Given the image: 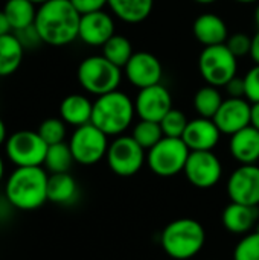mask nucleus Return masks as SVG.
I'll list each match as a JSON object with an SVG mask.
<instances>
[{
  "mask_svg": "<svg viewBox=\"0 0 259 260\" xmlns=\"http://www.w3.org/2000/svg\"><path fill=\"white\" fill-rule=\"evenodd\" d=\"M3 177H5V161H3V158L0 155V183L3 180Z\"/></svg>",
  "mask_w": 259,
  "mask_h": 260,
  "instance_id": "42",
  "label": "nucleus"
},
{
  "mask_svg": "<svg viewBox=\"0 0 259 260\" xmlns=\"http://www.w3.org/2000/svg\"><path fill=\"white\" fill-rule=\"evenodd\" d=\"M237 3H243V5H250V3H256L258 0H234Z\"/></svg>",
  "mask_w": 259,
  "mask_h": 260,
  "instance_id": "44",
  "label": "nucleus"
},
{
  "mask_svg": "<svg viewBox=\"0 0 259 260\" xmlns=\"http://www.w3.org/2000/svg\"><path fill=\"white\" fill-rule=\"evenodd\" d=\"M105 158L113 174L133 177L145 163V149L131 136H118L108 145Z\"/></svg>",
  "mask_w": 259,
  "mask_h": 260,
  "instance_id": "10",
  "label": "nucleus"
},
{
  "mask_svg": "<svg viewBox=\"0 0 259 260\" xmlns=\"http://www.w3.org/2000/svg\"><path fill=\"white\" fill-rule=\"evenodd\" d=\"M192 34L195 40L205 47L224 44L229 38V29L226 21L221 17L211 12L202 14L194 20Z\"/></svg>",
  "mask_w": 259,
  "mask_h": 260,
  "instance_id": "18",
  "label": "nucleus"
},
{
  "mask_svg": "<svg viewBox=\"0 0 259 260\" xmlns=\"http://www.w3.org/2000/svg\"><path fill=\"white\" fill-rule=\"evenodd\" d=\"M183 172L197 189H211L220 181L223 166L212 151H191Z\"/></svg>",
  "mask_w": 259,
  "mask_h": 260,
  "instance_id": "11",
  "label": "nucleus"
},
{
  "mask_svg": "<svg viewBox=\"0 0 259 260\" xmlns=\"http://www.w3.org/2000/svg\"><path fill=\"white\" fill-rule=\"evenodd\" d=\"M114 35V20L113 17L102 11L90 12L81 15L78 38L89 46H104Z\"/></svg>",
  "mask_w": 259,
  "mask_h": 260,
  "instance_id": "16",
  "label": "nucleus"
},
{
  "mask_svg": "<svg viewBox=\"0 0 259 260\" xmlns=\"http://www.w3.org/2000/svg\"><path fill=\"white\" fill-rule=\"evenodd\" d=\"M5 2H8V0H5Z\"/></svg>",
  "mask_w": 259,
  "mask_h": 260,
  "instance_id": "47",
  "label": "nucleus"
},
{
  "mask_svg": "<svg viewBox=\"0 0 259 260\" xmlns=\"http://www.w3.org/2000/svg\"><path fill=\"white\" fill-rule=\"evenodd\" d=\"M250 125L259 131V102L252 104V114H250Z\"/></svg>",
  "mask_w": 259,
  "mask_h": 260,
  "instance_id": "40",
  "label": "nucleus"
},
{
  "mask_svg": "<svg viewBox=\"0 0 259 260\" xmlns=\"http://www.w3.org/2000/svg\"><path fill=\"white\" fill-rule=\"evenodd\" d=\"M191 151L182 139L163 137L148 151V166L159 177H174L183 172Z\"/></svg>",
  "mask_w": 259,
  "mask_h": 260,
  "instance_id": "8",
  "label": "nucleus"
},
{
  "mask_svg": "<svg viewBox=\"0 0 259 260\" xmlns=\"http://www.w3.org/2000/svg\"><path fill=\"white\" fill-rule=\"evenodd\" d=\"M81 14L70 0H49L37 8L34 26L44 44L61 47L78 38Z\"/></svg>",
  "mask_w": 259,
  "mask_h": 260,
  "instance_id": "1",
  "label": "nucleus"
},
{
  "mask_svg": "<svg viewBox=\"0 0 259 260\" xmlns=\"http://www.w3.org/2000/svg\"><path fill=\"white\" fill-rule=\"evenodd\" d=\"M134 108H136V114L142 120H151L160 123V120L166 116V113L172 110V96L169 90L162 84L140 88L134 101Z\"/></svg>",
  "mask_w": 259,
  "mask_h": 260,
  "instance_id": "13",
  "label": "nucleus"
},
{
  "mask_svg": "<svg viewBox=\"0 0 259 260\" xmlns=\"http://www.w3.org/2000/svg\"><path fill=\"white\" fill-rule=\"evenodd\" d=\"M73 163H75V158H73L69 143L61 142L56 145H50L47 148L43 166L50 174H64L70 171Z\"/></svg>",
  "mask_w": 259,
  "mask_h": 260,
  "instance_id": "26",
  "label": "nucleus"
},
{
  "mask_svg": "<svg viewBox=\"0 0 259 260\" xmlns=\"http://www.w3.org/2000/svg\"><path fill=\"white\" fill-rule=\"evenodd\" d=\"M47 148V143L32 129L15 131L5 142L6 157L15 168L43 166Z\"/></svg>",
  "mask_w": 259,
  "mask_h": 260,
  "instance_id": "6",
  "label": "nucleus"
},
{
  "mask_svg": "<svg viewBox=\"0 0 259 260\" xmlns=\"http://www.w3.org/2000/svg\"><path fill=\"white\" fill-rule=\"evenodd\" d=\"M188 117L185 116L183 111L180 110H169L166 116L160 120V126L163 131L165 137H174V139H182L186 126H188Z\"/></svg>",
  "mask_w": 259,
  "mask_h": 260,
  "instance_id": "31",
  "label": "nucleus"
},
{
  "mask_svg": "<svg viewBox=\"0 0 259 260\" xmlns=\"http://www.w3.org/2000/svg\"><path fill=\"white\" fill-rule=\"evenodd\" d=\"M223 101L224 99H223L218 87L208 84V85L202 87L200 90H197V93L194 94V108L200 114V117L214 119V116L217 114Z\"/></svg>",
  "mask_w": 259,
  "mask_h": 260,
  "instance_id": "27",
  "label": "nucleus"
},
{
  "mask_svg": "<svg viewBox=\"0 0 259 260\" xmlns=\"http://www.w3.org/2000/svg\"><path fill=\"white\" fill-rule=\"evenodd\" d=\"M258 219V206H249L234 201L221 213L224 229L234 235H247L256 225Z\"/></svg>",
  "mask_w": 259,
  "mask_h": 260,
  "instance_id": "19",
  "label": "nucleus"
},
{
  "mask_svg": "<svg viewBox=\"0 0 259 260\" xmlns=\"http://www.w3.org/2000/svg\"><path fill=\"white\" fill-rule=\"evenodd\" d=\"M238 58L226 44L208 46L198 56V70L202 78L214 87H224L237 76Z\"/></svg>",
  "mask_w": 259,
  "mask_h": 260,
  "instance_id": "7",
  "label": "nucleus"
},
{
  "mask_svg": "<svg viewBox=\"0 0 259 260\" xmlns=\"http://www.w3.org/2000/svg\"><path fill=\"white\" fill-rule=\"evenodd\" d=\"M111 12L125 23H142L153 11L154 0H107Z\"/></svg>",
  "mask_w": 259,
  "mask_h": 260,
  "instance_id": "24",
  "label": "nucleus"
},
{
  "mask_svg": "<svg viewBox=\"0 0 259 260\" xmlns=\"http://www.w3.org/2000/svg\"><path fill=\"white\" fill-rule=\"evenodd\" d=\"M131 137L147 151H150L153 146H156L165 136L162 131V126L159 122H151V120H139L131 133Z\"/></svg>",
  "mask_w": 259,
  "mask_h": 260,
  "instance_id": "29",
  "label": "nucleus"
},
{
  "mask_svg": "<svg viewBox=\"0 0 259 260\" xmlns=\"http://www.w3.org/2000/svg\"><path fill=\"white\" fill-rule=\"evenodd\" d=\"M229 50L237 56H246L250 55V49H252V37L244 34V32H235L232 35H229L227 41L224 43Z\"/></svg>",
  "mask_w": 259,
  "mask_h": 260,
  "instance_id": "33",
  "label": "nucleus"
},
{
  "mask_svg": "<svg viewBox=\"0 0 259 260\" xmlns=\"http://www.w3.org/2000/svg\"><path fill=\"white\" fill-rule=\"evenodd\" d=\"M3 12L9 20L12 32H17L34 24L37 15V5L29 0H8L5 2Z\"/></svg>",
  "mask_w": 259,
  "mask_h": 260,
  "instance_id": "25",
  "label": "nucleus"
},
{
  "mask_svg": "<svg viewBox=\"0 0 259 260\" xmlns=\"http://www.w3.org/2000/svg\"><path fill=\"white\" fill-rule=\"evenodd\" d=\"M229 151L241 165H255L259 160V131L252 125L231 136Z\"/></svg>",
  "mask_w": 259,
  "mask_h": 260,
  "instance_id": "20",
  "label": "nucleus"
},
{
  "mask_svg": "<svg viewBox=\"0 0 259 260\" xmlns=\"http://www.w3.org/2000/svg\"><path fill=\"white\" fill-rule=\"evenodd\" d=\"M93 102L79 93L66 96L60 104V117L70 126H82L92 122Z\"/></svg>",
  "mask_w": 259,
  "mask_h": 260,
  "instance_id": "21",
  "label": "nucleus"
},
{
  "mask_svg": "<svg viewBox=\"0 0 259 260\" xmlns=\"http://www.w3.org/2000/svg\"><path fill=\"white\" fill-rule=\"evenodd\" d=\"M70 3L81 15H84V14L102 11L104 6L107 5V0H70Z\"/></svg>",
  "mask_w": 259,
  "mask_h": 260,
  "instance_id": "36",
  "label": "nucleus"
},
{
  "mask_svg": "<svg viewBox=\"0 0 259 260\" xmlns=\"http://www.w3.org/2000/svg\"><path fill=\"white\" fill-rule=\"evenodd\" d=\"M221 137L214 119L195 117L188 122V126L182 136V140L186 143L189 151H212Z\"/></svg>",
  "mask_w": 259,
  "mask_h": 260,
  "instance_id": "17",
  "label": "nucleus"
},
{
  "mask_svg": "<svg viewBox=\"0 0 259 260\" xmlns=\"http://www.w3.org/2000/svg\"><path fill=\"white\" fill-rule=\"evenodd\" d=\"M66 125L67 123L61 117H47L40 123L37 133L47 143V146L56 145V143L64 142L66 139V134H67Z\"/></svg>",
  "mask_w": 259,
  "mask_h": 260,
  "instance_id": "30",
  "label": "nucleus"
},
{
  "mask_svg": "<svg viewBox=\"0 0 259 260\" xmlns=\"http://www.w3.org/2000/svg\"><path fill=\"white\" fill-rule=\"evenodd\" d=\"M195 3H200V5H212V3H215V2H218V0H194Z\"/></svg>",
  "mask_w": 259,
  "mask_h": 260,
  "instance_id": "43",
  "label": "nucleus"
},
{
  "mask_svg": "<svg viewBox=\"0 0 259 260\" xmlns=\"http://www.w3.org/2000/svg\"><path fill=\"white\" fill-rule=\"evenodd\" d=\"M24 47L14 32L0 37V78L14 75L23 62Z\"/></svg>",
  "mask_w": 259,
  "mask_h": 260,
  "instance_id": "23",
  "label": "nucleus"
},
{
  "mask_svg": "<svg viewBox=\"0 0 259 260\" xmlns=\"http://www.w3.org/2000/svg\"><path fill=\"white\" fill-rule=\"evenodd\" d=\"M229 98H246V82L244 78H232L226 85H224Z\"/></svg>",
  "mask_w": 259,
  "mask_h": 260,
  "instance_id": "37",
  "label": "nucleus"
},
{
  "mask_svg": "<svg viewBox=\"0 0 259 260\" xmlns=\"http://www.w3.org/2000/svg\"><path fill=\"white\" fill-rule=\"evenodd\" d=\"M255 23H256V26L259 27V3L258 6H256V9H255Z\"/></svg>",
  "mask_w": 259,
  "mask_h": 260,
  "instance_id": "45",
  "label": "nucleus"
},
{
  "mask_svg": "<svg viewBox=\"0 0 259 260\" xmlns=\"http://www.w3.org/2000/svg\"><path fill=\"white\" fill-rule=\"evenodd\" d=\"M29 2H32L34 5L40 6V5H43V3H46V2H49V0H29Z\"/></svg>",
  "mask_w": 259,
  "mask_h": 260,
  "instance_id": "46",
  "label": "nucleus"
},
{
  "mask_svg": "<svg viewBox=\"0 0 259 260\" xmlns=\"http://www.w3.org/2000/svg\"><path fill=\"white\" fill-rule=\"evenodd\" d=\"M250 58L255 64H259V30L252 37V49H250Z\"/></svg>",
  "mask_w": 259,
  "mask_h": 260,
  "instance_id": "38",
  "label": "nucleus"
},
{
  "mask_svg": "<svg viewBox=\"0 0 259 260\" xmlns=\"http://www.w3.org/2000/svg\"><path fill=\"white\" fill-rule=\"evenodd\" d=\"M78 183L69 174H50L47 180V201L58 206H70L78 200Z\"/></svg>",
  "mask_w": 259,
  "mask_h": 260,
  "instance_id": "22",
  "label": "nucleus"
},
{
  "mask_svg": "<svg viewBox=\"0 0 259 260\" xmlns=\"http://www.w3.org/2000/svg\"><path fill=\"white\" fill-rule=\"evenodd\" d=\"M136 114L131 98L119 90L98 96L93 102L92 123L107 136H122Z\"/></svg>",
  "mask_w": 259,
  "mask_h": 260,
  "instance_id": "3",
  "label": "nucleus"
},
{
  "mask_svg": "<svg viewBox=\"0 0 259 260\" xmlns=\"http://www.w3.org/2000/svg\"><path fill=\"white\" fill-rule=\"evenodd\" d=\"M47 180L43 166L15 168L6 180L5 197L17 210H37L47 203Z\"/></svg>",
  "mask_w": 259,
  "mask_h": 260,
  "instance_id": "2",
  "label": "nucleus"
},
{
  "mask_svg": "<svg viewBox=\"0 0 259 260\" xmlns=\"http://www.w3.org/2000/svg\"><path fill=\"white\" fill-rule=\"evenodd\" d=\"M252 104L246 98H227L223 101L214 122L221 134L232 136L250 125Z\"/></svg>",
  "mask_w": 259,
  "mask_h": 260,
  "instance_id": "15",
  "label": "nucleus"
},
{
  "mask_svg": "<svg viewBox=\"0 0 259 260\" xmlns=\"http://www.w3.org/2000/svg\"><path fill=\"white\" fill-rule=\"evenodd\" d=\"M14 34H15V37L18 38V41L21 43V46L24 47V50H27V49H35V47H38L40 44H43V41H41V38H40V35H38V32H37V29H35L34 24L29 26V27H24V29H21V30H17V32H14Z\"/></svg>",
  "mask_w": 259,
  "mask_h": 260,
  "instance_id": "35",
  "label": "nucleus"
},
{
  "mask_svg": "<svg viewBox=\"0 0 259 260\" xmlns=\"http://www.w3.org/2000/svg\"><path fill=\"white\" fill-rule=\"evenodd\" d=\"M8 139V131H6V125L3 122V119L0 117V146H5V142Z\"/></svg>",
  "mask_w": 259,
  "mask_h": 260,
  "instance_id": "41",
  "label": "nucleus"
},
{
  "mask_svg": "<svg viewBox=\"0 0 259 260\" xmlns=\"http://www.w3.org/2000/svg\"><path fill=\"white\" fill-rule=\"evenodd\" d=\"M246 82V99L250 104L259 102V64H255L244 76Z\"/></svg>",
  "mask_w": 259,
  "mask_h": 260,
  "instance_id": "34",
  "label": "nucleus"
},
{
  "mask_svg": "<svg viewBox=\"0 0 259 260\" xmlns=\"http://www.w3.org/2000/svg\"><path fill=\"white\" fill-rule=\"evenodd\" d=\"M206 242L203 225L191 218H182L169 222L160 236L163 251L176 260H188L197 256Z\"/></svg>",
  "mask_w": 259,
  "mask_h": 260,
  "instance_id": "4",
  "label": "nucleus"
},
{
  "mask_svg": "<svg viewBox=\"0 0 259 260\" xmlns=\"http://www.w3.org/2000/svg\"><path fill=\"white\" fill-rule=\"evenodd\" d=\"M76 78L82 90L98 98L118 90L122 73L121 67L114 66L104 55H92L79 62Z\"/></svg>",
  "mask_w": 259,
  "mask_h": 260,
  "instance_id": "5",
  "label": "nucleus"
},
{
  "mask_svg": "<svg viewBox=\"0 0 259 260\" xmlns=\"http://www.w3.org/2000/svg\"><path fill=\"white\" fill-rule=\"evenodd\" d=\"M234 260H259V229L244 235L234 250Z\"/></svg>",
  "mask_w": 259,
  "mask_h": 260,
  "instance_id": "32",
  "label": "nucleus"
},
{
  "mask_svg": "<svg viewBox=\"0 0 259 260\" xmlns=\"http://www.w3.org/2000/svg\"><path fill=\"white\" fill-rule=\"evenodd\" d=\"M133 46L131 41L124 37V35H118L114 34L104 46H102V55L111 61L114 66L118 67H125L127 62L130 61V58L133 56Z\"/></svg>",
  "mask_w": 259,
  "mask_h": 260,
  "instance_id": "28",
  "label": "nucleus"
},
{
  "mask_svg": "<svg viewBox=\"0 0 259 260\" xmlns=\"http://www.w3.org/2000/svg\"><path fill=\"white\" fill-rule=\"evenodd\" d=\"M124 70L130 84L137 87L139 90L160 84L163 76V67L160 59L156 55L143 50L134 52Z\"/></svg>",
  "mask_w": 259,
  "mask_h": 260,
  "instance_id": "14",
  "label": "nucleus"
},
{
  "mask_svg": "<svg viewBox=\"0 0 259 260\" xmlns=\"http://www.w3.org/2000/svg\"><path fill=\"white\" fill-rule=\"evenodd\" d=\"M227 195L231 201L259 206V166L241 165L227 180Z\"/></svg>",
  "mask_w": 259,
  "mask_h": 260,
  "instance_id": "12",
  "label": "nucleus"
},
{
  "mask_svg": "<svg viewBox=\"0 0 259 260\" xmlns=\"http://www.w3.org/2000/svg\"><path fill=\"white\" fill-rule=\"evenodd\" d=\"M11 32H12V27L9 24V20H8L6 14L3 12V9H0V37L11 34Z\"/></svg>",
  "mask_w": 259,
  "mask_h": 260,
  "instance_id": "39",
  "label": "nucleus"
},
{
  "mask_svg": "<svg viewBox=\"0 0 259 260\" xmlns=\"http://www.w3.org/2000/svg\"><path fill=\"white\" fill-rule=\"evenodd\" d=\"M108 145V136L92 122L75 128L69 140L75 163L82 166H92L105 158Z\"/></svg>",
  "mask_w": 259,
  "mask_h": 260,
  "instance_id": "9",
  "label": "nucleus"
}]
</instances>
